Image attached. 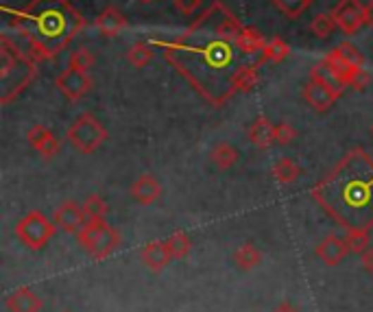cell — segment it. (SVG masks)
I'll use <instances>...</instances> for the list:
<instances>
[{
    "mask_svg": "<svg viewBox=\"0 0 373 312\" xmlns=\"http://www.w3.org/2000/svg\"><path fill=\"white\" fill-rule=\"evenodd\" d=\"M164 51V59L188 81L197 94L223 107L240 92H251L258 83L260 61H247L236 42L223 40L214 27L212 5L171 42H153Z\"/></svg>",
    "mask_w": 373,
    "mask_h": 312,
    "instance_id": "cell-1",
    "label": "cell"
},
{
    "mask_svg": "<svg viewBox=\"0 0 373 312\" xmlns=\"http://www.w3.org/2000/svg\"><path fill=\"white\" fill-rule=\"evenodd\" d=\"M312 197L347 227L356 225V214H362L365 227L373 225V160L362 151L345 155L312 190Z\"/></svg>",
    "mask_w": 373,
    "mask_h": 312,
    "instance_id": "cell-2",
    "label": "cell"
},
{
    "mask_svg": "<svg viewBox=\"0 0 373 312\" xmlns=\"http://www.w3.org/2000/svg\"><path fill=\"white\" fill-rule=\"evenodd\" d=\"M9 27L27 37L29 55L37 64L61 53L85 27V20L70 0H31L11 13Z\"/></svg>",
    "mask_w": 373,
    "mask_h": 312,
    "instance_id": "cell-3",
    "label": "cell"
},
{
    "mask_svg": "<svg viewBox=\"0 0 373 312\" xmlns=\"http://www.w3.org/2000/svg\"><path fill=\"white\" fill-rule=\"evenodd\" d=\"M37 75L35 61L29 53H22L18 44H13L7 35L0 37V83H3V96L0 103L9 105L18 94H22Z\"/></svg>",
    "mask_w": 373,
    "mask_h": 312,
    "instance_id": "cell-4",
    "label": "cell"
},
{
    "mask_svg": "<svg viewBox=\"0 0 373 312\" xmlns=\"http://www.w3.org/2000/svg\"><path fill=\"white\" fill-rule=\"evenodd\" d=\"M77 240L81 249L92 258V260H105L107 256H111L121 245V232L107 225L105 221H87L79 234Z\"/></svg>",
    "mask_w": 373,
    "mask_h": 312,
    "instance_id": "cell-5",
    "label": "cell"
},
{
    "mask_svg": "<svg viewBox=\"0 0 373 312\" xmlns=\"http://www.w3.org/2000/svg\"><path fill=\"white\" fill-rule=\"evenodd\" d=\"M107 136H109L107 129L101 125V120L94 114H81L66 131V138L70 140V144L85 155L94 153L107 140Z\"/></svg>",
    "mask_w": 373,
    "mask_h": 312,
    "instance_id": "cell-6",
    "label": "cell"
},
{
    "mask_svg": "<svg viewBox=\"0 0 373 312\" xmlns=\"http://www.w3.org/2000/svg\"><path fill=\"white\" fill-rule=\"evenodd\" d=\"M55 223H51L42 212H29L25 214L16 225V236L22 245H27L29 249H44L51 243L55 236Z\"/></svg>",
    "mask_w": 373,
    "mask_h": 312,
    "instance_id": "cell-7",
    "label": "cell"
},
{
    "mask_svg": "<svg viewBox=\"0 0 373 312\" xmlns=\"http://www.w3.org/2000/svg\"><path fill=\"white\" fill-rule=\"evenodd\" d=\"M55 85L59 88V92L66 96L68 101H79L83 96L90 92L92 88V79L85 70H79V68H73L68 66L61 75L57 77Z\"/></svg>",
    "mask_w": 373,
    "mask_h": 312,
    "instance_id": "cell-8",
    "label": "cell"
},
{
    "mask_svg": "<svg viewBox=\"0 0 373 312\" xmlns=\"http://www.w3.org/2000/svg\"><path fill=\"white\" fill-rule=\"evenodd\" d=\"M332 16L345 35H354L365 24V5L360 0H338Z\"/></svg>",
    "mask_w": 373,
    "mask_h": 312,
    "instance_id": "cell-9",
    "label": "cell"
},
{
    "mask_svg": "<svg viewBox=\"0 0 373 312\" xmlns=\"http://www.w3.org/2000/svg\"><path fill=\"white\" fill-rule=\"evenodd\" d=\"M341 99V94L336 90H332L328 83H323L319 79H312L304 85V101L310 105V109H314L317 114H328L334 103Z\"/></svg>",
    "mask_w": 373,
    "mask_h": 312,
    "instance_id": "cell-10",
    "label": "cell"
},
{
    "mask_svg": "<svg viewBox=\"0 0 373 312\" xmlns=\"http://www.w3.org/2000/svg\"><path fill=\"white\" fill-rule=\"evenodd\" d=\"M85 223H87V219H85L83 203L63 201V203L55 210V225H57L63 234H79V229H81Z\"/></svg>",
    "mask_w": 373,
    "mask_h": 312,
    "instance_id": "cell-11",
    "label": "cell"
},
{
    "mask_svg": "<svg viewBox=\"0 0 373 312\" xmlns=\"http://www.w3.org/2000/svg\"><path fill=\"white\" fill-rule=\"evenodd\" d=\"M347 253H349V247L345 243V238H341L336 234H328L314 247V256L325 264V267H336V264H341L345 260Z\"/></svg>",
    "mask_w": 373,
    "mask_h": 312,
    "instance_id": "cell-12",
    "label": "cell"
},
{
    "mask_svg": "<svg viewBox=\"0 0 373 312\" xmlns=\"http://www.w3.org/2000/svg\"><path fill=\"white\" fill-rule=\"evenodd\" d=\"M29 144L44 160H53L61 151V142L57 140V136L44 125H35L29 129Z\"/></svg>",
    "mask_w": 373,
    "mask_h": 312,
    "instance_id": "cell-13",
    "label": "cell"
},
{
    "mask_svg": "<svg viewBox=\"0 0 373 312\" xmlns=\"http://www.w3.org/2000/svg\"><path fill=\"white\" fill-rule=\"evenodd\" d=\"M140 262H142L149 271L161 273L173 262V258L166 249L164 240H153V243H149V245H145L142 249H140Z\"/></svg>",
    "mask_w": 373,
    "mask_h": 312,
    "instance_id": "cell-14",
    "label": "cell"
},
{
    "mask_svg": "<svg viewBox=\"0 0 373 312\" xmlns=\"http://www.w3.org/2000/svg\"><path fill=\"white\" fill-rule=\"evenodd\" d=\"M5 306H7L9 312H42L44 299L33 291V288L22 286V288H16L13 293L7 295Z\"/></svg>",
    "mask_w": 373,
    "mask_h": 312,
    "instance_id": "cell-15",
    "label": "cell"
},
{
    "mask_svg": "<svg viewBox=\"0 0 373 312\" xmlns=\"http://www.w3.org/2000/svg\"><path fill=\"white\" fill-rule=\"evenodd\" d=\"M131 197H133V201L135 203H140V205H151V203H155L157 199H159V195H161V186H159V181L153 177V175H140L133 184H131Z\"/></svg>",
    "mask_w": 373,
    "mask_h": 312,
    "instance_id": "cell-16",
    "label": "cell"
},
{
    "mask_svg": "<svg viewBox=\"0 0 373 312\" xmlns=\"http://www.w3.org/2000/svg\"><path fill=\"white\" fill-rule=\"evenodd\" d=\"M97 29L101 35L105 37H116V35H121L125 29H127V18L121 9H116V7H107L105 11L99 13L97 18Z\"/></svg>",
    "mask_w": 373,
    "mask_h": 312,
    "instance_id": "cell-17",
    "label": "cell"
},
{
    "mask_svg": "<svg viewBox=\"0 0 373 312\" xmlns=\"http://www.w3.org/2000/svg\"><path fill=\"white\" fill-rule=\"evenodd\" d=\"M249 140L253 147H258V149H269L275 144V125L271 123L269 118L260 116V118H255L249 131H247Z\"/></svg>",
    "mask_w": 373,
    "mask_h": 312,
    "instance_id": "cell-18",
    "label": "cell"
},
{
    "mask_svg": "<svg viewBox=\"0 0 373 312\" xmlns=\"http://www.w3.org/2000/svg\"><path fill=\"white\" fill-rule=\"evenodd\" d=\"M269 40H264V35L258 31V29H253V27H245L243 33L238 35L236 40V46L240 48V51L249 57H255V55H262L264 51V46H267Z\"/></svg>",
    "mask_w": 373,
    "mask_h": 312,
    "instance_id": "cell-19",
    "label": "cell"
},
{
    "mask_svg": "<svg viewBox=\"0 0 373 312\" xmlns=\"http://www.w3.org/2000/svg\"><path fill=\"white\" fill-rule=\"evenodd\" d=\"M238 157H240L238 149L229 142H219L216 147L209 151V162H212L219 171H227V168H231L238 162Z\"/></svg>",
    "mask_w": 373,
    "mask_h": 312,
    "instance_id": "cell-20",
    "label": "cell"
},
{
    "mask_svg": "<svg viewBox=\"0 0 373 312\" xmlns=\"http://www.w3.org/2000/svg\"><path fill=\"white\" fill-rule=\"evenodd\" d=\"M234 262L240 271H253L255 267H260L262 262V251L255 247L253 243H243L234 251Z\"/></svg>",
    "mask_w": 373,
    "mask_h": 312,
    "instance_id": "cell-21",
    "label": "cell"
},
{
    "mask_svg": "<svg viewBox=\"0 0 373 312\" xmlns=\"http://www.w3.org/2000/svg\"><path fill=\"white\" fill-rule=\"evenodd\" d=\"M301 177V166L293 157H282L273 166V179L282 186H288Z\"/></svg>",
    "mask_w": 373,
    "mask_h": 312,
    "instance_id": "cell-22",
    "label": "cell"
},
{
    "mask_svg": "<svg viewBox=\"0 0 373 312\" xmlns=\"http://www.w3.org/2000/svg\"><path fill=\"white\" fill-rule=\"evenodd\" d=\"M310 77L312 79H319V81H323V83H328L332 90H336L338 94H343L347 88L343 85V81H341V77H338V72L325 61V59H321L317 66H312V70H310Z\"/></svg>",
    "mask_w": 373,
    "mask_h": 312,
    "instance_id": "cell-23",
    "label": "cell"
},
{
    "mask_svg": "<svg viewBox=\"0 0 373 312\" xmlns=\"http://www.w3.org/2000/svg\"><path fill=\"white\" fill-rule=\"evenodd\" d=\"M345 243L349 247V253H362L365 249L371 247V234L369 227H347L345 232Z\"/></svg>",
    "mask_w": 373,
    "mask_h": 312,
    "instance_id": "cell-24",
    "label": "cell"
},
{
    "mask_svg": "<svg viewBox=\"0 0 373 312\" xmlns=\"http://www.w3.org/2000/svg\"><path fill=\"white\" fill-rule=\"evenodd\" d=\"M288 53H291V46H288L284 40L273 37V40L267 42V46H264L262 55L258 57V61H260V64H269V61L279 64V61H284V59L288 57Z\"/></svg>",
    "mask_w": 373,
    "mask_h": 312,
    "instance_id": "cell-25",
    "label": "cell"
},
{
    "mask_svg": "<svg viewBox=\"0 0 373 312\" xmlns=\"http://www.w3.org/2000/svg\"><path fill=\"white\" fill-rule=\"evenodd\" d=\"M166 249H169V253H171V258L173 260H181V258H185L190 253V249H192V240L188 238V234H183V232H177V234H171L166 240Z\"/></svg>",
    "mask_w": 373,
    "mask_h": 312,
    "instance_id": "cell-26",
    "label": "cell"
},
{
    "mask_svg": "<svg viewBox=\"0 0 373 312\" xmlns=\"http://www.w3.org/2000/svg\"><path fill=\"white\" fill-rule=\"evenodd\" d=\"M336 20L332 13H317L310 22V31L312 35H317L319 40H328L334 31H336Z\"/></svg>",
    "mask_w": 373,
    "mask_h": 312,
    "instance_id": "cell-27",
    "label": "cell"
},
{
    "mask_svg": "<svg viewBox=\"0 0 373 312\" xmlns=\"http://www.w3.org/2000/svg\"><path fill=\"white\" fill-rule=\"evenodd\" d=\"M153 48L147 44V42H135L129 51H127V61L133 66V68H145V66H149L151 64V59H153Z\"/></svg>",
    "mask_w": 373,
    "mask_h": 312,
    "instance_id": "cell-28",
    "label": "cell"
},
{
    "mask_svg": "<svg viewBox=\"0 0 373 312\" xmlns=\"http://www.w3.org/2000/svg\"><path fill=\"white\" fill-rule=\"evenodd\" d=\"M83 210H85V219L87 221H105V216L109 212V205L103 197L99 195H90L83 201Z\"/></svg>",
    "mask_w": 373,
    "mask_h": 312,
    "instance_id": "cell-29",
    "label": "cell"
},
{
    "mask_svg": "<svg viewBox=\"0 0 373 312\" xmlns=\"http://www.w3.org/2000/svg\"><path fill=\"white\" fill-rule=\"evenodd\" d=\"M273 5L282 16H286L288 20H295L312 5V0H273Z\"/></svg>",
    "mask_w": 373,
    "mask_h": 312,
    "instance_id": "cell-30",
    "label": "cell"
},
{
    "mask_svg": "<svg viewBox=\"0 0 373 312\" xmlns=\"http://www.w3.org/2000/svg\"><path fill=\"white\" fill-rule=\"evenodd\" d=\"M94 61H97L94 53L87 51V48H77V51L70 55L68 66H73V68H79V70H85V72H87L92 66H94Z\"/></svg>",
    "mask_w": 373,
    "mask_h": 312,
    "instance_id": "cell-31",
    "label": "cell"
},
{
    "mask_svg": "<svg viewBox=\"0 0 373 312\" xmlns=\"http://www.w3.org/2000/svg\"><path fill=\"white\" fill-rule=\"evenodd\" d=\"M295 138H297V129L293 125L288 123L275 125V144H279V147H286V144H291Z\"/></svg>",
    "mask_w": 373,
    "mask_h": 312,
    "instance_id": "cell-32",
    "label": "cell"
},
{
    "mask_svg": "<svg viewBox=\"0 0 373 312\" xmlns=\"http://www.w3.org/2000/svg\"><path fill=\"white\" fill-rule=\"evenodd\" d=\"M173 5H175V9H177L179 13H183V16H192L195 11L201 9L203 0H173Z\"/></svg>",
    "mask_w": 373,
    "mask_h": 312,
    "instance_id": "cell-33",
    "label": "cell"
},
{
    "mask_svg": "<svg viewBox=\"0 0 373 312\" xmlns=\"http://www.w3.org/2000/svg\"><path fill=\"white\" fill-rule=\"evenodd\" d=\"M360 264H362V271L365 273L373 275V247H369V249H365L360 253Z\"/></svg>",
    "mask_w": 373,
    "mask_h": 312,
    "instance_id": "cell-34",
    "label": "cell"
},
{
    "mask_svg": "<svg viewBox=\"0 0 373 312\" xmlns=\"http://www.w3.org/2000/svg\"><path fill=\"white\" fill-rule=\"evenodd\" d=\"M365 24L367 27H373V0L365 5Z\"/></svg>",
    "mask_w": 373,
    "mask_h": 312,
    "instance_id": "cell-35",
    "label": "cell"
},
{
    "mask_svg": "<svg viewBox=\"0 0 373 312\" xmlns=\"http://www.w3.org/2000/svg\"><path fill=\"white\" fill-rule=\"evenodd\" d=\"M273 312H299V308H297V306H293L291 301H282V304H279Z\"/></svg>",
    "mask_w": 373,
    "mask_h": 312,
    "instance_id": "cell-36",
    "label": "cell"
},
{
    "mask_svg": "<svg viewBox=\"0 0 373 312\" xmlns=\"http://www.w3.org/2000/svg\"><path fill=\"white\" fill-rule=\"evenodd\" d=\"M140 3H153V0H140Z\"/></svg>",
    "mask_w": 373,
    "mask_h": 312,
    "instance_id": "cell-37",
    "label": "cell"
},
{
    "mask_svg": "<svg viewBox=\"0 0 373 312\" xmlns=\"http://www.w3.org/2000/svg\"><path fill=\"white\" fill-rule=\"evenodd\" d=\"M371 136H373V125H371Z\"/></svg>",
    "mask_w": 373,
    "mask_h": 312,
    "instance_id": "cell-38",
    "label": "cell"
}]
</instances>
